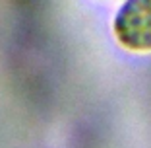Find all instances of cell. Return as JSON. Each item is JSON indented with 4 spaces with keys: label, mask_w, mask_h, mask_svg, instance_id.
<instances>
[{
    "label": "cell",
    "mask_w": 151,
    "mask_h": 148,
    "mask_svg": "<svg viewBox=\"0 0 151 148\" xmlns=\"http://www.w3.org/2000/svg\"><path fill=\"white\" fill-rule=\"evenodd\" d=\"M112 31L130 51H151V0H126L112 20Z\"/></svg>",
    "instance_id": "6da1fadb"
}]
</instances>
